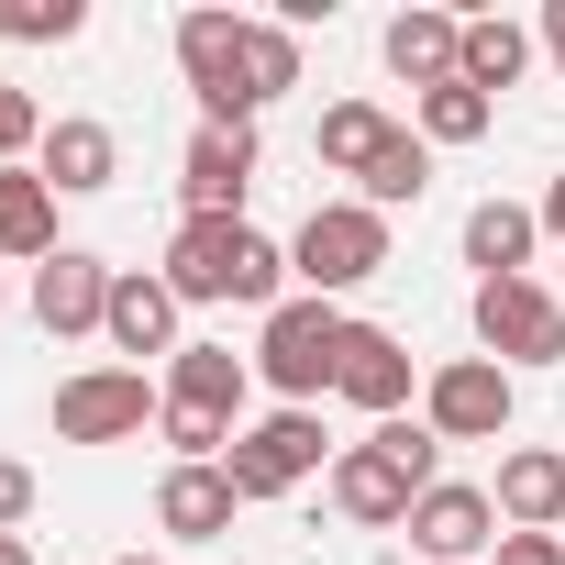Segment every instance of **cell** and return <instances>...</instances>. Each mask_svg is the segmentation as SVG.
Returning <instances> with one entry per match:
<instances>
[{
  "mask_svg": "<svg viewBox=\"0 0 565 565\" xmlns=\"http://www.w3.org/2000/svg\"><path fill=\"white\" fill-rule=\"evenodd\" d=\"M422 422H433L444 444H499V433H510V366H499V355H455V366H433Z\"/></svg>",
  "mask_w": 565,
  "mask_h": 565,
  "instance_id": "8",
  "label": "cell"
},
{
  "mask_svg": "<svg viewBox=\"0 0 565 565\" xmlns=\"http://www.w3.org/2000/svg\"><path fill=\"white\" fill-rule=\"evenodd\" d=\"M244 78H255V111L277 89H300V34L289 23H244Z\"/></svg>",
  "mask_w": 565,
  "mask_h": 565,
  "instance_id": "26",
  "label": "cell"
},
{
  "mask_svg": "<svg viewBox=\"0 0 565 565\" xmlns=\"http://www.w3.org/2000/svg\"><path fill=\"white\" fill-rule=\"evenodd\" d=\"M178 67H189V100L200 122H255V78H244V12H178Z\"/></svg>",
  "mask_w": 565,
  "mask_h": 565,
  "instance_id": "4",
  "label": "cell"
},
{
  "mask_svg": "<svg viewBox=\"0 0 565 565\" xmlns=\"http://www.w3.org/2000/svg\"><path fill=\"white\" fill-rule=\"evenodd\" d=\"M543 233H554V244H565V178H554V189H543Z\"/></svg>",
  "mask_w": 565,
  "mask_h": 565,
  "instance_id": "32",
  "label": "cell"
},
{
  "mask_svg": "<svg viewBox=\"0 0 565 565\" xmlns=\"http://www.w3.org/2000/svg\"><path fill=\"white\" fill-rule=\"evenodd\" d=\"M355 189H366V211H399V200H422V189H433V145H422V134H388V145H377V167H366Z\"/></svg>",
  "mask_w": 565,
  "mask_h": 565,
  "instance_id": "24",
  "label": "cell"
},
{
  "mask_svg": "<svg viewBox=\"0 0 565 565\" xmlns=\"http://www.w3.org/2000/svg\"><path fill=\"white\" fill-rule=\"evenodd\" d=\"M488 499H499L510 532H554V521H565V455H543V444H532V455H499V488H488Z\"/></svg>",
  "mask_w": 565,
  "mask_h": 565,
  "instance_id": "18",
  "label": "cell"
},
{
  "mask_svg": "<svg viewBox=\"0 0 565 565\" xmlns=\"http://www.w3.org/2000/svg\"><path fill=\"white\" fill-rule=\"evenodd\" d=\"M0 565H34V543H23V532H0Z\"/></svg>",
  "mask_w": 565,
  "mask_h": 565,
  "instance_id": "33",
  "label": "cell"
},
{
  "mask_svg": "<svg viewBox=\"0 0 565 565\" xmlns=\"http://www.w3.org/2000/svg\"><path fill=\"white\" fill-rule=\"evenodd\" d=\"M322 422L311 411H266L255 433H233V455H222V477H233V499H289L300 477H322Z\"/></svg>",
  "mask_w": 565,
  "mask_h": 565,
  "instance_id": "5",
  "label": "cell"
},
{
  "mask_svg": "<svg viewBox=\"0 0 565 565\" xmlns=\"http://www.w3.org/2000/svg\"><path fill=\"white\" fill-rule=\"evenodd\" d=\"M399 532H411L433 565H466V554H499V499H488V488H455V477H433V488H422V510H411Z\"/></svg>",
  "mask_w": 565,
  "mask_h": 565,
  "instance_id": "10",
  "label": "cell"
},
{
  "mask_svg": "<svg viewBox=\"0 0 565 565\" xmlns=\"http://www.w3.org/2000/svg\"><path fill=\"white\" fill-rule=\"evenodd\" d=\"M554 311H565V277H554Z\"/></svg>",
  "mask_w": 565,
  "mask_h": 565,
  "instance_id": "34",
  "label": "cell"
},
{
  "mask_svg": "<svg viewBox=\"0 0 565 565\" xmlns=\"http://www.w3.org/2000/svg\"><path fill=\"white\" fill-rule=\"evenodd\" d=\"M521 67H532V34H521V23H499V12H488V23H466V67H455L466 89H510Z\"/></svg>",
  "mask_w": 565,
  "mask_h": 565,
  "instance_id": "23",
  "label": "cell"
},
{
  "mask_svg": "<svg viewBox=\"0 0 565 565\" xmlns=\"http://www.w3.org/2000/svg\"><path fill=\"white\" fill-rule=\"evenodd\" d=\"M244 388H255V355H233V344H178V355H167V411L233 422V411H244Z\"/></svg>",
  "mask_w": 565,
  "mask_h": 565,
  "instance_id": "14",
  "label": "cell"
},
{
  "mask_svg": "<svg viewBox=\"0 0 565 565\" xmlns=\"http://www.w3.org/2000/svg\"><path fill=\"white\" fill-rule=\"evenodd\" d=\"M122 355H178V289H167V277H111V322H100Z\"/></svg>",
  "mask_w": 565,
  "mask_h": 565,
  "instance_id": "16",
  "label": "cell"
},
{
  "mask_svg": "<svg viewBox=\"0 0 565 565\" xmlns=\"http://www.w3.org/2000/svg\"><path fill=\"white\" fill-rule=\"evenodd\" d=\"M477 344H488L499 366H554V355H565L554 289H543V277H488V289H477Z\"/></svg>",
  "mask_w": 565,
  "mask_h": 565,
  "instance_id": "6",
  "label": "cell"
},
{
  "mask_svg": "<svg viewBox=\"0 0 565 565\" xmlns=\"http://www.w3.org/2000/svg\"><path fill=\"white\" fill-rule=\"evenodd\" d=\"M388 134H399V122H388L377 100H333V111H322V167H344V178H366Z\"/></svg>",
  "mask_w": 565,
  "mask_h": 565,
  "instance_id": "22",
  "label": "cell"
},
{
  "mask_svg": "<svg viewBox=\"0 0 565 565\" xmlns=\"http://www.w3.org/2000/svg\"><path fill=\"white\" fill-rule=\"evenodd\" d=\"M89 12H78V0H0V34H12V45H67Z\"/></svg>",
  "mask_w": 565,
  "mask_h": 565,
  "instance_id": "27",
  "label": "cell"
},
{
  "mask_svg": "<svg viewBox=\"0 0 565 565\" xmlns=\"http://www.w3.org/2000/svg\"><path fill=\"white\" fill-rule=\"evenodd\" d=\"M0 255H56V189L45 167H0Z\"/></svg>",
  "mask_w": 565,
  "mask_h": 565,
  "instance_id": "21",
  "label": "cell"
},
{
  "mask_svg": "<svg viewBox=\"0 0 565 565\" xmlns=\"http://www.w3.org/2000/svg\"><path fill=\"white\" fill-rule=\"evenodd\" d=\"M23 521H34V466L0 455V532H23Z\"/></svg>",
  "mask_w": 565,
  "mask_h": 565,
  "instance_id": "29",
  "label": "cell"
},
{
  "mask_svg": "<svg viewBox=\"0 0 565 565\" xmlns=\"http://www.w3.org/2000/svg\"><path fill=\"white\" fill-rule=\"evenodd\" d=\"M34 322H45L56 344H78V333L111 322V266H100L89 244H56V255L34 266Z\"/></svg>",
  "mask_w": 565,
  "mask_h": 565,
  "instance_id": "9",
  "label": "cell"
},
{
  "mask_svg": "<svg viewBox=\"0 0 565 565\" xmlns=\"http://www.w3.org/2000/svg\"><path fill=\"white\" fill-rule=\"evenodd\" d=\"M333 499H344V521H366V532H388V521H411L422 510V477L366 433V444H344L333 455Z\"/></svg>",
  "mask_w": 565,
  "mask_h": 565,
  "instance_id": "12",
  "label": "cell"
},
{
  "mask_svg": "<svg viewBox=\"0 0 565 565\" xmlns=\"http://www.w3.org/2000/svg\"><path fill=\"white\" fill-rule=\"evenodd\" d=\"M289 266L311 277V300H333V289H366V277L388 266V211H366V200H322V211L300 222Z\"/></svg>",
  "mask_w": 565,
  "mask_h": 565,
  "instance_id": "3",
  "label": "cell"
},
{
  "mask_svg": "<svg viewBox=\"0 0 565 565\" xmlns=\"http://www.w3.org/2000/svg\"><path fill=\"white\" fill-rule=\"evenodd\" d=\"M488 565H565V532H499Z\"/></svg>",
  "mask_w": 565,
  "mask_h": 565,
  "instance_id": "30",
  "label": "cell"
},
{
  "mask_svg": "<svg viewBox=\"0 0 565 565\" xmlns=\"http://www.w3.org/2000/svg\"><path fill=\"white\" fill-rule=\"evenodd\" d=\"M111 178H122V145H111V122H89V111L45 122V189H111Z\"/></svg>",
  "mask_w": 565,
  "mask_h": 565,
  "instance_id": "20",
  "label": "cell"
},
{
  "mask_svg": "<svg viewBox=\"0 0 565 565\" xmlns=\"http://www.w3.org/2000/svg\"><path fill=\"white\" fill-rule=\"evenodd\" d=\"M543 45H554V67H565V0H543Z\"/></svg>",
  "mask_w": 565,
  "mask_h": 565,
  "instance_id": "31",
  "label": "cell"
},
{
  "mask_svg": "<svg viewBox=\"0 0 565 565\" xmlns=\"http://www.w3.org/2000/svg\"><path fill=\"white\" fill-rule=\"evenodd\" d=\"M333 366H344V311H333V300H277V311H266L255 377L289 399V411H311V399L333 388Z\"/></svg>",
  "mask_w": 565,
  "mask_h": 565,
  "instance_id": "2",
  "label": "cell"
},
{
  "mask_svg": "<svg viewBox=\"0 0 565 565\" xmlns=\"http://www.w3.org/2000/svg\"><path fill=\"white\" fill-rule=\"evenodd\" d=\"M388 67H399L411 89H444V78L466 67V23H455V12H399V23H388Z\"/></svg>",
  "mask_w": 565,
  "mask_h": 565,
  "instance_id": "19",
  "label": "cell"
},
{
  "mask_svg": "<svg viewBox=\"0 0 565 565\" xmlns=\"http://www.w3.org/2000/svg\"><path fill=\"white\" fill-rule=\"evenodd\" d=\"M233 510H244V499H233V477H222V466H167V488H156V521H167L178 543H222V532H233Z\"/></svg>",
  "mask_w": 565,
  "mask_h": 565,
  "instance_id": "15",
  "label": "cell"
},
{
  "mask_svg": "<svg viewBox=\"0 0 565 565\" xmlns=\"http://www.w3.org/2000/svg\"><path fill=\"white\" fill-rule=\"evenodd\" d=\"M145 422H167L145 366H89V377L56 388V444H134Z\"/></svg>",
  "mask_w": 565,
  "mask_h": 565,
  "instance_id": "7",
  "label": "cell"
},
{
  "mask_svg": "<svg viewBox=\"0 0 565 565\" xmlns=\"http://www.w3.org/2000/svg\"><path fill=\"white\" fill-rule=\"evenodd\" d=\"M178 189H189V211L200 222H244V189H255V122H200V145H189V167H178Z\"/></svg>",
  "mask_w": 565,
  "mask_h": 565,
  "instance_id": "11",
  "label": "cell"
},
{
  "mask_svg": "<svg viewBox=\"0 0 565 565\" xmlns=\"http://www.w3.org/2000/svg\"><path fill=\"white\" fill-rule=\"evenodd\" d=\"M277 277H289V255H277L255 222H178V244H167V289H178V311L189 300H266L277 311Z\"/></svg>",
  "mask_w": 565,
  "mask_h": 565,
  "instance_id": "1",
  "label": "cell"
},
{
  "mask_svg": "<svg viewBox=\"0 0 565 565\" xmlns=\"http://www.w3.org/2000/svg\"><path fill=\"white\" fill-rule=\"evenodd\" d=\"M122 565H156V554H122Z\"/></svg>",
  "mask_w": 565,
  "mask_h": 565,
  "instance_id": "35",
  "label": "cell"
},
{
  "mask_svg": "<svg viewBox=\"0 0 565 565\" xmlns=\"http://www.w3.org/2000/svg\"><path fill=\"white\" fill-rule=\"evenodd\" d=\"M333 388H344L355 411L399 422V411H411V344L377 333V322H344V366H333Z\"/></svg>",
  "mask_w": 565,
  "mask_h": 565,
  "instance_id": "13",
  "label": "cell"
},
{
  "mask_svg": "<svg viewBox=\"0 0 565 565\" xmlns=\"http://www.w3.org/2000/svg\"><path fill=\"white\" fill-rule=\"evenodd\" d=\"M23 145H45V111H34V89H0V167H12Z\"/></svg>",
  "mask_w": 565,
  "mask_h": 565,
  "instance_id": "28",
  "label": "cell"
},
{
  "mask_svg": "<svg viewBox=\"0 0 565 565\" xmlns=\"http://www.w3.org/2000/svg\"><path fill=\"white\" fill-rule=\"evenodd\" d=\"M488 89H466V78H444V89H422V145H477L488 134Z\"/></svg>",
  "mask_w": 565,
  "mask_h": 565,
  "instance_id": "25",
  "label": "cell"
},
{
  "mask_svg": "<svg viewBox=\"0 0 565 565\" xmlns=\"http://www.w3.org/2000/svg\"><path fill=\"white\" fill-rule=\"evenodd\" d=\"M532 233H543V211H521V200H477V211H466L477 289H488V277H532Z\"/></svg>",
  "mask_w": 565,
  "mask_h": 565,
  "instance_id": "17",
  "label": "cell"
}]
</instances>
